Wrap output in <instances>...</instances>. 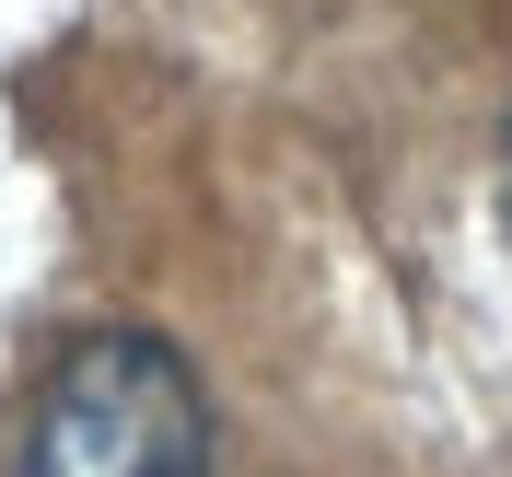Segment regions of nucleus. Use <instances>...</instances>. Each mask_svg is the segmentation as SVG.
<instances>
[{
    "mask_svg": "<svg viewBox=\"0 0 512 477\" xmlns=\"http://www.w3.org/2000/svg\"><path fill=\"white\" fill-rule=\"evenodd\" d=\"M12 477H210V408H198L187 361L140 326L70 338L59 373L35 384Z\"/></svg>",
    "mask_w": 512,
    "mask_h": 477,
    "instance_id": "f257e3e1",
    "label": "nucleus"
},
{
    "mask_svg": "<svg viewBox=\"0 0 512 477\" xmlns=\"http://www.w3.org/2000/svg\"><path fill=\"white\" fill-rule=\"evenodd\" d=\"M501 187H512V175H501Z\"/></svg>",
    "mask_w": 512,
    "mask_h": 477,
    "instance_id": "f03ea898",
    "label": "nucleus"
}]
</instances>
